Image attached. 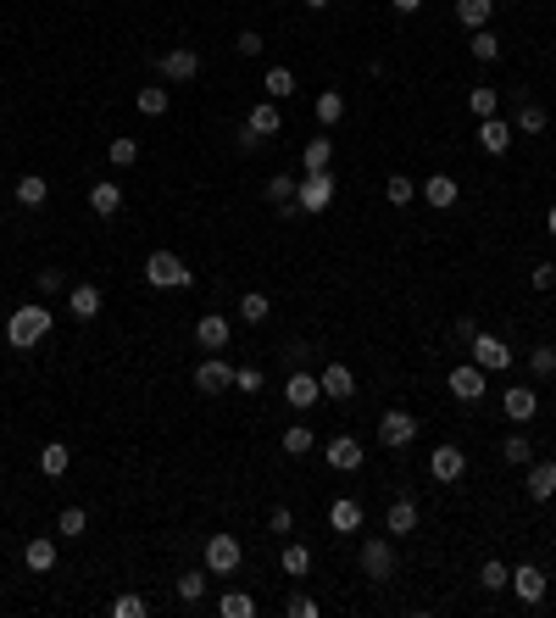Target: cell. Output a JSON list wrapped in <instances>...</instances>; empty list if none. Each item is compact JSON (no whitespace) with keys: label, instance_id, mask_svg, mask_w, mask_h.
<instances>
[{"label":"cell","instance_id":"obj_9","mask_svg":"<svg viewBox=\"0 0 556 618\" xmlns=\"http://www.w3.org/2000/svg\"><path fill=\"white\" fill-rule=\"evenodd\" d=\"M156 67H161V78H168V84H190V78L200 73V56H195L190 45H173L168 56L156 61Z\"/></svg>","mask_w":556,"mask_h":618},{"label":"cell","instance_id":"obj_26","mask_svg":"<svg viewBox=\"0 0 556 618\" xmlns=\"http://www.w3.org/2000/svg\"><path fill=\"white\" fill-rule=\"evenodd\" d=\"M23 563H28L34 574H51V568H56V541H51V535H34V541L23 546Z\"/></svg>","mask_w":556,"mask_h":618},{"label":"cell","instance_id":"obj_21","mask_svg":"<svg viewBox=\"0 0 556 618\" xmlns=\"http://www.w3.org/2000/svg\"><path fill=\"white\" fill-rule=\"evenodd\" d=\"M117 206H122L117 178H95V184H90V212H95V218H117Z\"/></svg>","mask_w":556,"mask_h":618},{"label":"cell","instance_id":"obj_34","mask_svg":"<svg viewBox=\"0 0 556 618\" xmlns=\"http://www.w3.org/2000/svg\"><path fill=\"white\" fill-rule=\"evenodd\" d=\"M267 313H273V301H267L262 290H245L239 296V323H267Z\"/></svg>","mask_w":556,"mask_h":618},{"label":"cell","instance_id":"obj_10","mask_svg":"<svg viewBox=\"0 0 556 618\" xmlns=\"http://www.w3.org/2000/svg\"><path fill=\"white\" fill-rule=\"evenodd\" d=\"M195 390H200V396H223V390H234V368L223 357H206L195 368Z\"/></svg>","mask_w":556,"mask_h":618},{"label":"cell","instance_id":"obj_15","mask_svg":"<svg viewBox=\"0 0 556 618\" xmlns=\"http://www.w3.org/2000/svg\"><path fill=\"white\" fill-rule=\"evenodd\" d=\"M512 590H518V602H545V568H534V563H523V568H512Z\"/></svg>","mask_w":556,"mask_h":618},{"label":"cell","instance_id":"obj_18","mask_svg":"<svg viewBox=\"0 0 556 618\" xmlns=\"http://www.w3.org/2000/svg\"><path fill=\"white\" fill-rule=\"evenodd\" d=\"M501 412H506V418H512V424H529V418H534V412H540V396H534V390H529V384H512V390H506V396H501Z\"/></svg>","mask_w":556,"mask_h":618},{"label":"cell","instance_id":"obj_31","mask_svg":"<svg viewBox=\"0 0 556 618\" xmlns=\"http://www.w3.org/2000/svg\"><path fill=\"white\" fill-rule=\"evenodd\" d=\"M134 107H139V112H145V117H168V107H173V95H168V90H161V84H151V90H139V95H134Z\"/></svg>","mask_w":556,"mask_h":618},{"label":"cell","instance_id":"obj_47","mask_svg":"<svg viewBox=\"0 0 556 618\" xmlns=\"http://www.w3.org/2000/svg\"><path fill=\"white\" fill-rule=\"evenodd\" d=\"M384 201H389V206H411V178H406V173H389V178H384Z\"/></svg>","mask_w":556,"mask_h":618},{"label":"cell","instance_id":"obj_49","mask_svg":"<svg viewBox=\"0 0 556 618\" xmlns=\"http://www.w3.org/2000/svg\"><path fill=\"white\" fill-rule=\"evenodd\" d=\"M200 596H206V574H178V602H200Z\"/></svg>","mask_w":556,"mask_h":618},{"label":"cell","instance_id":"obj_48","mask_svg":"<svg viewBox=\"0 0 556 618\" xmlns=\"http://www.w3.org/2000/svg\"><path fill=\"white\" fill-rule=\"evenodd\" d=\"M151 613V602H145V596H117V602H112V618H145Z\"/></svg>","mask_w":556,"mask_h":618},{"label":"cell","instance_id":"obj_7","mask_svg":"<svg viewBox=\"0 0 556 618\" xmlns=\"http://www.w3.org/2000/svg\"><path fill=\"white\" fill-rule=\"evenodd\" d=\"M467 352H473V362H479L484 374H506V368H512V345L496 340V335H479V340L467 345Z\"/></svg>","mask_w":556,"mask_h":618},{"label":"cell","instance_id":"obj_59","mask_svg":"<svg viewBox=\"0 0 556 618\" xmlns=\"http://www.w3.org/2000/svg\"><path fill=\"white\" fill-rule=\"evenodd\" d=\"M301 6H312V12H323V6H328V0H301Z\"/></svg>","mask_w":556,"mask_h":618},{"label":"cell","instance_id":"obj_54","mask_svg":"<svg viewBox=\"0 0 556 618\" xmlns=\"http://www.w3.org/2000/svg\"><path fill=\"white\" fill-rule=\"evenodd\" d=\"M234 384L251 396V390H262V368H234Z\"/></svg>","mask_w":556,"mask_h":618},{"label":"cell","instance_id":"obj_50","mask_svg":"<svg viewBox=\"0 0 556 618\" xmlns=\"http://www.w3.org/2000/svg\"><path fill=\"white\" fill-rule=\"evenodd\" d=\"M473 340H479V323H473V318L462 313L457 323H450V345H473Z\"/></svg>","mask_w":556,"mask_h":618},{"label":"cell","instance_id":"obj_1","mask_svg":"<svg viewBox=\"0 0 556 618\" xmlns=\"http://www.w3.org/2000/svg\"><path fill=\"white\" fill-rule=\"evenodd\" d=\"M51 323H56V313H51V306H39V301L17 306V313L6 318V340H12V352H34V345L51 335Z\"/></svg>","mask_w":556,"mask_h":618},{"label":"cell","instance_id":"obj_13","mask_svg":"<svg viewBox=\"0 0 556 618\" xmlns=\"http://www.w3.org/2000/svg\"><path fill=\"white\" fill-rule=\"evenodd\" d=\"M317 384H323L328 401H351V396H356V374H351L345 362H328L323 374H317Z\"/></svg>","mask_w":556,"mask_h":618},{"label":"cell","instance_id":"obj_28","mask_svg":"<svg viewBox=\"0 0 556 618\" xmlns=\"http://www.w3.org/2000/svg\"><path fill=\"white\" fill-rule=\"evenodd\" d=\"M489 12H496V0H457V23L462 28H489Z\"/></svg>","mask_w":556,"mask_h":618},{"label":"cell","instance_id":"obj_46","mask_svg":"<svg viewBox=\"0 0 556 618\" xmlns=\"http://www.w3.org/2000/svg\"><path fill=\"white\" fill-rule=\"evenodd\" d=\"M295 184H301V178H284V173H278V178H267L262 195L273 201V206H295Z\"/></svg>","mask_w":556,"mask_h":618},{"label":"cell","instance_id":"obj_32","mask_svg":"<svg viewBox=\"0 0 556 618\" xmlns=\"http://www.w3.org/2000/svg\"><path fill=\"white\" fill-rule=\"evenodd\" d=\"M45 195H51V184L39 178V173H23V178H17V206H45Z\"/></svg>","mask_w":556,"mask_h":618},{"label":"cell","instance_id":"obj_53","mask_svg":"<svg viewBox=\"0 0 556 618\" xmlns=\"http://www.w3.org/2000/svg\"><path fill=\"white\" fill-rule=\"evenodd\" d=\"M529 284H534V290H551V284H556V262H540V267L529 273Z\"/></svg>","mask_w":556,"mask_h":618},{"label":"cell","instance_id":"obj_57","mask_svg":"<svg viewBox=\"0 0 556 618\" xmlns=\"http://www.w3.org/2000/svg\"><path fill=\"white\" fill-rule=\"evenodd\" d=\"M389 6H395L401 17H411V12H423V0H389Z\"/></svg>","mask_w":556,"mask_h":618},{"label":"cell","instance_id":"obj_23","mask_svg":"<svg viewBox=\"0 0 556 618\" xmlns=\"http://www.w3.org/2000/svg\"><path fill=\"white\" fill-rule=\"evenodd\" d=\"M328 529H334V535H356V529H362V502L340 496L334 507H328Z\"/></svg>","mask_w":556,"mask_h":618},{"label":"cell","instance_id":"obj_24","mask_svg":"<svg viewBox=\"0 0 556 618\" xmlns=\"http://www.w3.org/2000/svg\"><path fill=\"white\" fill-rule=\"evenodd\" d=\"M384 529H389V535H411V529H418V502H411V496L389 502V512H384Z\"/></svg>","mask_w":556,"mask_h":618},{"label":"cell","instance_id":"obj_38","mask_svg":"<svg viewBox=\"0 0 556 618\" xmlns=\"http://www.w3.org/2000/svg\"><path fill=\"white\" fill-rule=\"evenodd\" d=\"M529 374L534 379H556V345H534V352H529Z\"/></svg>","mask_w":556,"mask_h":618},{"label":"cell","instance_id":"obj_4","mask_svg":"<svg viewBox=\"0 0 556 618\" xmlns=\"http://www.w3.org/2000/svg\"><path fill=\"white\" fill-rule=\"evenodd\" d=\"M239 563H245V546L234 535H206V574L229 580V574H239Z\"/></svg>","mask_w":556,"mask_h":618},{"label":"cell","instance_id":"obj_19","mask_svg":"<svg viewBox=\"0 0 556 618\" xmlns=\"http://www.w3.org/2000/svg\"><path fill=\"white\" fill-rule=\"evenodd\" d=\"M229 335H234V329H229V318H223V313H206V318L195 323L200 352H223V345H229Z\"/></svg>","mask_w":556,"mask_h":618},{"label":"cell","instance_id":"obj_2","mask_svg":"<svg viewBox=\"0 0 556 618\" xmlns=\"http://www.w3.org/2000/svg\"><path fill=\"white\" fill-rule=\"evenodd\" d=\"M145 279L156 284V290H190V284H195L190 262L173 257V251H151V257H145Z\"/></svg>","mask_w":556,"mask_h":618},{"label":"cell","instance_id":"obj_25","mask_svg":"<svg viewBox=\"0 0 556 618\" xmlns=\"http://www.w3.org/2000/svg\"><path fill=\"white\" fill-rule=\"evenodd\" d=\"M529 496L534 502H551L556 496V463L545 457V463H529Z\"/></svg>","mask_w":556,"mask_h":618},{"label":"cell","instance_id":"obj_44","mask_svg":"<svg viewBox=\"0 0 556 618\" xmlns=\"http://www.w3.org/2000/svg\"><path fill=\"white\" fill-rule=\"evenodd\" d=\"M501 457L529 468V463H534V440H529V435H506V440H501Z\"/></svg>","mask_w":556,"mask_h":618},{"label":"cell","instance_id":"obj_52","mask_svg":"<svg viewBox=\"0 0 556 618\" xmlns=\"http://www.w3.org/2000/svg\"><path fill=\"white\" fill-rule=\"evenodd\" d=\"M284 613H290V618H317L323 607L312 602V596H290V602H284Z\"/></svg>","mask_w":556,"mask_h":618},{"label":"cell","instance_id":"obj_58","mask_svg":"<svg viewBox=\"0 0 556 618\" xmlns=\"http://www.w3.org/2000/svg\"><path fill=\"white\" fill-rule=\"evenodd\" d=\"M545 229H551V240H556V206H551V212H545Z\"/></svg>","mask_w":556,"mask_h":618},{"label":"cell","instance_id":"obj_8","mask_svg":"<svg viewBox=\"0 0 556 618\" xmlns=\"http://www.w3.org/2000/svg\"><path fill=\"white\" fill-rule=\"evenodd\" d=\"M428 473H435L440 485H457L467 473V451L462 446H435V451H428Z\"/></svg>","mask_w":556,"mask_h":618},{"label":"cell","instance_id":"obj_12","mask_svg":"<svg viewBox=\"0 0 556 618\" xmlns=\"http://www.w3.org/2000/svg\"><path fill=\"white\" fill-rule=\"evenodd\" d=\"M284 401H290L295 412H312V407L323 401V384H317V374H290V379H284Z\"/></svg>","mask_w":556,"mask_h":618},{"label":"cell","instance_id":"obj_39","mask_svg":"<svg viewBox=\"0 0 556 618\" xmlns=\"http://www.w3.org/2000/svg\"><path fill=\"white\" fill-rule=\"evenodd\" d=\"M84 529H90V512H84V507H67V512L56 519V535H61V541H78Z\"/></svg>","mask_w":556,"mask_h":618},{"label":"cell","instance_id":"obj_51","mask_svg":"<svg viewBox=\"0 0 556 618\" xmlns=\"http://www.w3.org/2000/svg\"><path fill=\"white\" fill-rule=\"evenodd\" d=\"M34 284H39V296H56L67 279H61V267H39V273H34Z\"/></svg>","mask_w":556,"mask_h":618},{"label":"cell","instance_id":"obj_30","mask_svg":"<svg viewBox=\"0 0 556 618\" xmlns=\"http://www.w3.org/2000/svg\"><path fill=\"white\" fill-rule=\"evenodd\" d=\"M312 112H317V129H334V123L345 117V95H340V90H323Z\"/></svg>","mask_w":556,"mask_h":618},{"label":"cell","instance_id":"obj_29","mask_svg":"<svg viewBox=\"0 0 556 618\" xmlns=\"http://www.w3.org/2000/svg\"><path fill=\"white\" fill-rule=\"evenodd\" d=\"M262 90H267V100H290L295 95V73L290 67H267L262 73Z\"/></svg>","mask_w":556,"mask_h":618},{"label":"cell","instance_id":"obj_3","mask_svg":"<svg viewBox=\"0 0 556 618\" xmlns=\"http://www.w3.org/2000/svg\"><path fill=\"white\" fill-rule=\"evenodd\" d=\"M328 206H334V178H328V168L323 173H301V184H295V212L323 218Z\"/></svg>","mask_w":556,"mask_h":618},{"label":"cell","instance_id":"obj_33","mask_svg":"<svg viewBox=\"0 0 556 618\" xmlns=\"http://www.w3.org/2000/svg\"><path fill=\"white\" fill-rule=\"evenodd\" d=\"M278 446L290 451V457H306V451L317 446V435H312V429H306V424H290V429H284V435H278Z\"/></svg>","mask_w":556,"mask_h":618},{"label":"cell","instance_id":"obj_20","mask_svg":"<svg viewBox=\"0 0 556 618\" xmlns=\"http://www.w3.org/2000/svg\"><path fill=\"white\" fill-rule=\"evenodd\" d=\"M245 129H251L256 139H267V134H284V112H278V100H262V107H251Z\"/></svg>","mask_w":556,"mask_h":618},{"label":"cell","instance_id":"obj_14","mask_svg":"<svg viewBox=\"0 0 556 618\" xmlns=\"http://www.w3.org/2000/svg\"><path fill=\"white\" fill-rule=\"evenodd\" d=\"M323 457H328V468H340V473H356L367 451H362V440L340 435V440H328V446H323Z\"/></svg>","mask_w":556,"mask_h":618},{"label":"cell","instance_id":"obj_42","mask_svg":"<svg viewBox=\"0 0 556 618\" xmlns=\"http://www.w3.org/2000/svg\"><path fill=\"white\" fill-rule=\"evenodd\" d=\"M217 613H223V618H256V602H251L245 590H229V596L217 602Z\"/></svg>","mask_w":556,"mask_h":618},{"label":"cell","instance_id":"obj_36","mask_svg":"<svg viewBox=\"0 0 556 618\" xmlns=\"http://www.w3.org/2000/svg\"><path fill=\"white\" fill-rule=\"evenodd\" d=\"M467 107L479 112V117H496V112H501V90H489V84H473V90H467Z\"/></svg>","mask_w":556,"mask_h":618},{"label":"cell","instance_id":"obj_55","mask_svg":"<svg viewBox=\"0 0 556 618\" xmlns=\"http://www.w3.org/2000/svg\"><path fill=\"white\" fill-rule=\"evenodd\" d=\"M234 51H239V56H262V34H256V28H245V34L234 39Z\"/></svg>","mask_w":556,"mask_h":618},{"label":"cell","instance_id":"obj_5","mask_svg":"<svg viewBox=\"0 0 556 618\" xmlns=\"http://www.w3.org/2000/svg\"><path fill=\"white\" fill-rule=\"evenodd\" d=\"M362 574L367 580H389V574H395V546H389L384 535H367L362 541Z\"/></svg>","mask_w":556,"mask_h":618},{"label":"cell","instance_id":"obj_40","mask_svg":"<svg viewBox=\"0 0 556 618\" xmlns=\"http://www.w3.org/2000/svg\"><path fill=\"white\" fill-rule=\"evenodd\" d=\"M278 568L290 574V580H301V574L312 568V551H306V546H284V551H278Z\"/></svg>","mask_w":556,"mask_h":618},{"label":"cell","instance_id":"obj_22","mask_svg":"<svg viewBox=\"0 0 556 618\" xmlns=\"http://www.w3.org/2000/svg\"><path fill=\"white\" fill-rule=\"evenodd\" d=\"M67 313H73L78 323L100 318V284H73V296H67Z\"/></svg>","mask_w":556,"mask_h":618},{"label":"cell","instance_id":"obj_43","mask_svg":"<svg viewBox=\"0 0 556 618\" xmlns=\"http://www.w3.org/2000/svg\"><path fill=\"white\" fill-rule=\"evenodd\" d=\"M479 585H484V590H506V585H512V568H506L501 558H489V563L479 568Z\"/></svg>","mask_w":556,"mask_h":618},{"label":"cell","instance_id":"obj_11","mask_svg":"<svg viewBox=\"0 0 556 618\" xmlns=\"http://www.w3.org/2000/svg\"><path fill=\"white\" fill-rule=\"evenodd\" d=\"M379 440L384 446H411V440H418V418L401 412V407H389L384 418H379Z\"/></svg>","mask_w":556,"mask_h":618},{"label":"cell","instance_id":"obj_27","mask_svg":"<svg viewBox=\"0 0 556 618\" xmlns=\"http://www.w3.org/2000/svg\"><path fill=\"white\" fill-rule=\"evenodd\" d=\"M328 162H334V139H328V134H312V139H306V151H301V168H306V173H323Z\"/></svg>","mask_w":556,"mask_h":618},{"label":"cell","instance_id":"obj_35","mask_svg":"<svg viewBox=\"0 0 556 618\" xmlns=\"http://www.w3.org/2000/svg\"><path fill=\"white\" fill-rule=\"evenodd\" d=\"M467 51H473V61H501V39L489 34V28H473V39H467Z\"/></svg>","mask_w":556,"mask_h":618},{"label":"cell","instance_id":"obj_56","mask_svg":"<svg viewBox=\"0 0 556 618\" xmlns=\"http://www.w3.org/2000/svg\"><path fill=\"white\" fill-rule=\"evenodd\" d=\"M267 524H273V535H290L295 529V512L290 507H273V519H267Z\"/></svg>","mask_w":556,"mask_h":618},{"label":"cell","instance_id":"obj_16","mask_svg":"<svg viewBox=\"0 0 556 618\" xmlns=\"http://www.w3.org/2000/svg\"><path fill=\"white\" fill-rule=\"evenodd\" d=\"M457 195H462V184L450 178V173H428V184H423V201L435 206V212H450V206H457Z\"/></svg>","mask_w":556,"mask_h":618},{"label":"cell","instance_id":"obj_6","mask_svg":"<svg viewBox=\"0 0 556 618\" xmlns=\"http://www.w3.org/2000/svg\"><path fill=\"white\" fill-rule=\"evenodd\" d=\"M445 390H450L457 401H484V368H479V362H457V368L445 374Z\"/></svg>","mask_w":556,"mask_h":618},{"label":"cell","instance_id":"obj_41","mask_svg":"<svg viewBox=\"0 0 556 618\" xmlns=\"http://www.w3.org/2000/svg\"><path fill=\"white\" fill-rule=\"evenodd\" d=\"M106 156H112V168H134L139 162V139H129V134H117L112 146H106Z\"/></svg>","mask_w":556,"mask_h":618},{"label":"cell","instance_id":"obj_37","mask_svg":"<svg viewBox=\"0 0 556 618\" xmlns=\"http://www.w3.org/2000/svg\"><path fill=\"white\" fill-rule=\"evenodd\" d=\"M67 463H73V451H67V446H61V440H51L45 451H39V468H45V473H51V479H61V473H67Z\"/></svg>","mask_w":556,"mask_h":618},{"label":"cell","instance_id":"obj_45","mask_svg":"<svg viewBox=\"0 0 556 618\" xmlns=\"http://www.w3.org/2000/svg\"><path fill=\"white\" fill-rule=\"evenodd\" d=\"M518 129L523 134H545V107H540V100H523V107H518Z\"/></svg>","mask_w":556,"mask_h":618},{"label":"cell","instance_id":"obj_17","mask_svg":"<svg viewBox=\"0 0 556 618\" xmlns=\"http://www.w3.org/2000/svg\"><path fill=\"white\" fill-rule=\"evenodd\" d=\"M512 134H518V129H512L506 117H484V123H479V146H484L489 156H506V151H512Z\"/></svg>","mask_w":556,"mask_h":618}]
</instances>
